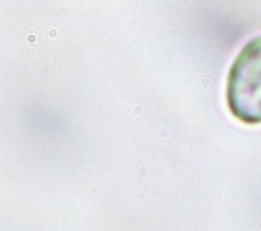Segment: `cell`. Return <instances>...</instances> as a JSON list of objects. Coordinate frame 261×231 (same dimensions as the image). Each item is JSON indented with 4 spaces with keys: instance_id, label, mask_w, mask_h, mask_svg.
<instances>
[{
    "instance_id": "cell-1",
    "label": "cell",
    "mask_w": 261,
    "mask_h": 231,
    "mask_svg": "<svg viewBox=\"0 0 261 231\" xmlns=\"http://www.w3.org/2000/svg\"><path fill=\"white\" fill-rule=\"evenodd\" d=\"M226 104L234 119L261 125V35L240 48L228 71Z\"/></svg>"
}]
</instances>
